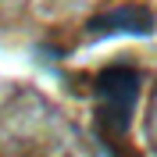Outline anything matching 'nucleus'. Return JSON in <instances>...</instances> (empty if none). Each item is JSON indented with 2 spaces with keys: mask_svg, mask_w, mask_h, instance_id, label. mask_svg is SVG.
<instances>
[{
  "mask_svg": "<svg viewBox=\"0 0 157 157\" xmlns=\"http://www.w3.org/2000/svg\"><path fill=\"white\" fill-rule=\"evenodd\" d=\"M143 78L132 64H111L97 75V139L107 157H136L128 150V125L139 100Z\"/></svg>",
  "mask_w": 157,
  "mask_h": 157,
  "instance_id": "1",
  "label": "nucleus"
},
{
  "mask_svg": "<svg viewBox=\"0 0 157 157\" xmlns=\"http://www.w3.org/2000/svg\"><path fill=\"white\" fill-rule=\"evenodd\" d=\"M154 29H157V14L147 4H121V7H111V11L86 21V32L93 39H100V36H150Z\"/></svg>",
  "mask_w": 157,
  "mask_h": 157,
  "instance_id": "2",
  "label": "nucleus"
}]
</instances>
